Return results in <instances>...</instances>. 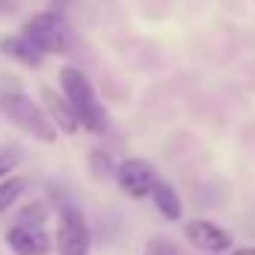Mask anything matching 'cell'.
<instances>
[{
  "label": "cell",
  "instance_id": "obj_1",
  "mask_svg": "<svg viewBox=\"0 0 255 255\" xmlns=\"http://www.w3.org/2000/svg\"><path fill=\"white\" fill-rule=\"evenodd\" d=\"M60 89H63V98L68 101V107L74 110L80 128H86L89 133H104L110 128V116H107L92 80L80 68H74V65L60 68Z\"/></svg>",
  "mask_w": 255,
  "mask_h": 255
},
{
  "label": "cell",
  "instance_id": "obj_2",
  "mask_svg": "<svg viewBox=\"0 0 255 255\" xmlns=\"http://www.w3.org/2000/svg\"><path fill=\"white\" fill-rule=\"evenodd\" d=\"M0 113L18 128L21 133L39 139V142H57V128L48 119L45 107H39L24 92H6L0 95Z\"/></svg>",
  "mask_w": 255,
  "mask_h": 255
},
{
  "label": "cell",
  "instance_id": "obj_3",
  "mask_svg": "<svg viewBox=\"0 0 255 255\" xmlns=\"http://www.w3.org/2000/svg\"><path fill=\"white\" fill-rule=\"evenodd\" d=\"M21 36L42 54V57H63L71 48V39H68V27L57 12H39L33 18L24 21L21 27Z\"/></svg>",
  "mask_w": 255,
  "mask_h": 255
},
{
  "label": "cell",
  "instance_id": "obj_4",
  "mask_svg": "<svg viewBox=\"0 0 255 255\" xmlns=\"http://www.w3.org/2000/svg\"><path fill=\"white\" fill-rule=\"evenodd\" d=\"M57 250H60V255H89V226L74 205L60 208Z\"/></svg>",
  "mask_w": 255,
  "mask_h": 255
},
{
  "label": "cell",
  "instance_id": "obj_5",
  "mask_svg": "<svg viewBox=\"0 0 255 255\" xmlns=\"http://www.w3.org/2000/svg\"><path fill=\"white\" fill-rule=\"evenodd\" d=\"M116 181H119V187H122L125 196L145 199V196H151V187L157 181V172H154L151 163H145L139 157H128V160H122L116 166Z\"/></svg>",
  "mask_w": 255,
  "mask_h": 255
},
{
  "label": "cell",
  "instance_id": "obj_6",
  "mask_svg": "<svg viewBox=\"0 0 255 255\" xmlns=\"http://www.w3.org/2000/svg\"><path fill=\"white\" fill-rule=\"evenodd\" d=\"M184 238L202 253H226V250H232V235L226 229H220L217 223H211V220H190L184 226Z\"/></svg>",
  "mask_w": 255,
  "mask_h": 255
},
{
  "label": "cell",
  "instance_id": "obj_7",
  "mask_svg": "<svg viewBox=\"0 0 255 255\" xmlns=\"http://www.w3.org/2000/svg\"><path fill=\"white\" fill-rule=\"evenodd\" d=\"M6 244L15 255H51V238L42 226H12Z\"/></svg>",
  "mask_w": 255,
  "mask_h": 255
},
{
  "label": "cell",
  "instance_id": "obj_8",
  "mask_svg": "<svg viewBox=\"0 0 255 255\" xmlns=\"http://www.w3.org/2000/svg\"><path fill=\"white\" fill-rule=\"evenodd\" d=\"M42 101H45V113H48V119L54 122L57 130H63V133H74L77 130V116H74V110L68 107V101H65L60 92H54V89H42Z\"/></svg>",
  "mask_w": 255,
  "mask_h": 255
},
{
  "label": "cell",
  "instance_id": "obj_9",
  "mask_svg": "<svg viewBox=\"0 0 255 255\" xmlns=\"http://www.w3.org/2000/svg\"><path fill=\"white\" fill-rule=\"evenodd\" d=\"M0 54L9 57V60H15V63L27 65V68H39L42 60H45L24 36H3V39H0Z\"/></svg>",
  "mask_w": 255,
  "mask_h": 255
},
{
  "label": "cell",
  "instance_id": "obj_10",
  "mask_svg": "<svg viewBox=\"0 0 255 255\" xmlns=\"http://www.w3.org/2000/svg\"><path fill=\"white\" fill-rule=\"evenodd\" d=\"M151 202H154V208H157V214L163 217V220H181V199H178V193L175 187L169 184V181H163V178H157L154 181V187H151Z\"/></svg>",
  "mask_w": 255,
  "mask_h": 255
},
{
  "label": "cell",
  "instance_id": "obj_11",
  "mask_svg": "<svg viewBox=\"0 0 255 255\" xmlns=\"http://www.w3.org/2000/svg\"><path fill=\"white\" fill-rule=\"evenodd\" d=\"M24 190H27V181H24V178H3V181H0V214H6V211L21 199Z\"/></svg>",
  "mask_w": 255,
  "mask_h": 255
},
{
  "label": "cell",
  "instance_id": "obj_12",
  "mask_svg": "<svg viewBox=\"0 0 255 255\" xmlns=\"http://www.w3.org/2000/svg\"><path fill=\"white\" fill-rule=\"evenodd\" d=\"M45 220H48V205L45 202H30L18 211L15 226H42Z\"/></svg>",
  "mask_w": 255,
  "mask_h": 255
},
{
  "label": "cell",
  "instance_id": "obj_13",
  "mask_svg": "<svg viewBox=\"0 0 255 255\" xmlns=\"http://www.w3.org/2000/svg\"><path fill=\"white\" fill-rule=\"evenodd\" d=\"M89 169H92V175H98V178L116 175V163H113L110 154H104V151H92V154H89Z\"/></svg>",
  "mask_w": 255,
  "mask_h": 255
},
{
  "label": "cell",
  "instance_id": "obj_14",
  "mask_svg": "<svg viewBox=\"0 0 255 255\" xmlns=\"http://www.w3.org/2000/svg\"><path fill=\"white\" fill-rule=\"evenodd\" d=\"M142 255H184V253H181V247H178L175 241H169V238H151V241L145 244Z\"/></svg>",
  "mask_w": 255,
  "mask_h": 255
},
{
  "label": "cell",
  "instance_id": "obj_15",
  "mask_svg": "<svg viewBox=\"0 0 255 255\" xmlns=\"http://www.w3.org/2000/svg\"><path fill=\"white\" fill-rule=\"evenodd\" d=\"M15 166H18V151H0V181L9 178Z\"/></svg>",
  "mask_w": 255,
  "mask_h": 255
},
{
  "label": "cell",
  "instance_id": "obj_16",
  "mask_svg": "<svg viewBox=\"0 0 255 255\" xmlns=\"http://www.w3.org/2000/svg\"><path fill=\"white\" fill-rule=\"evenodd\" d=\"M18 6H21V0H0V15H12V12H18Z\"/></svg>",
  "mask_w": 255,
  "mask_h": 255
},
{
  "label": "cell",
  "instance_id": "obj_17",
  "mask_svg": "<svg viewBox=\"0 0 255 255\" xmlns=\"http://www.w3.org/2000/svg\"><path fill=\"white\" fill-rule=\"evenodd\" d=\"M232 255H255V247H241V250H235Z\"/></svg>",
  "mask_w": 255,
  "mask_h": 255
}]
</instances>
